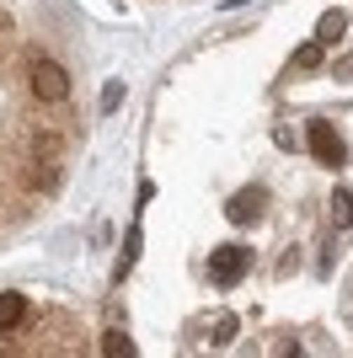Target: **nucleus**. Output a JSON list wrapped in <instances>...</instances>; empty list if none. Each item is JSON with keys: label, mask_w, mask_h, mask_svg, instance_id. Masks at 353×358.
<instances>
[{"label": "nucleus", "mask_w": 353, "mask_h": 358, "mask_svg": "<svg viewBox=\"0 0 353 358\" xmlns=\"http://www.w3.org/2000/svg\"><path fill=\"white\" fill-rule=\"evenodd\" d=\"M235 337V315H220V321H214V348H225Z\"/></svg>", "instance_id": "11"}, {"label": "nucleus", "mask_w": 353, "mask_h": 358, "mask_svg": "<svg viewBox=\"0 0 353 358\" xmlns=\"http://www.w3.org/2000/svg\"><path fill=\"white\" fill-rule=\"evenodd\" d=\"M134 257H139V230H129V241H123V262H118V278L134 268Z\"/></svg>", "instance_id": "10"}, {"label": "nucleus", "mask_w": 353, "mask_h": 358, "mask_svg": "<svg viewBox=\"0 0 353 358\" xmlns=\"http://www.w3.org/2000/svg\"><path fill=\"white\" fill-rule=\"evenodd\" d=\"M118 102H123V80H107V91H102V107H107V113H113Z\"/></svg>", "instance_id": "12"}, {"label": "nucleus", "mask_w": 353, "mask_h": 358, "mask_svg": "<svg viewBox=\"0 0 353 358\" xmlns=\"http://www.w3.org/2000/svg\"><path fill=\"white\" fill-rule=\"evenodd\" d=\"M32 96L38 102H64L70 96V80H64V70L54 59H32Z\"/></svg>", "instance_id": "3"}, {"label": "nucleus", "mask_w": 353, "mask_h": 358, "mask_svg": "<svg viewBox=\"0 0 353 358\" xmlns=\"http://www.w3.org/2000/svg\"><path fill=\"white\" fill-rule=\"evenodd\" d=\"M0 48H11V22L0 16Z\"/></svg>", "instance_id": "13"}, {"label": "nucleus", "mask_w": 353, "mask_h": 358, "mask_svg": "<svg viewBox=\"0 0 353 358\" xmlns=\"http://www.w3.org/2000/svg\"><path fill=\"white\" fill-rule=\"evenodd\" d=\"M27 321V294H0V331H16Z\"/></svg>", "instance_id": "5"}, {"label": "nucleus", "mask_w": 353, "mask_h": 358, "mask_svg": "<svg viewBox=\"0 0 353 358\" xmlns=\"http://www.w3.org/2000/svg\"><path fill=\"white\" fill-rule=\"evenodd\" d=\"M263 187H241V193H235L230 198V209H225V214H230V220L235 224H251V220H257V209H263Z\"/></svg>", "instance_id": "4"}, {"label": "nucleus", "mask_w": 353, "mask_h": 358, "mask_svg": "<svg viewBox=\"0 0 353 358\" xmlns=\"http://www.w3.org/2000/svg\"><path fill=\"white\" fill-rule=\"evenodd\" d=\"M102 353H107V358H129V353H134V337H129V331H118V327H113V331L102 337Z\"/></svg>", "instance_id": "8"}, {"label": "nucleus", "mask_w": 353, "mask_h": 358, "mask_svg": "<svg viewBox=\"0 0 353 358\" xmlns=\"http://www.w3.org/2000/svg\"><path fill=\"white\" fill-rule=\"evenodd\" d=\"M321 48L326 43H300L294 48V64H300V70H316V64H321Z\"/></svg>", "instance_id": "9"}, {"label": "nucleus", "mask_w": 353, "mask_h": 358, "mask_svg": "<svg viewBox=\"0 0 353 358\" xmlns=\"http://www.w3.org/2000/svg\"><path fill=\"white\" fill-rule=\"evenodd\" d=\"M332 224H338V230H348V224H353V193H348V187L332 193Z\"/></svg>", "instance_id": "7"}, {"label": "nucleus", "mask_w": 353, "mask_h": 358, "mask_svg": "<svg viewBox=\"0 0 353 358\" xmlns=\"http://www.w3.org/2000/svg\"><path fill=\"white\" fill-rule=\"evenodd\" d=\"M247 273H251V246H220L209 257V278L214 284H241Z\"/></svg>", "instance_id": "2"}, {"label": "nucleus", "mask_w": 353, "mask_h": 358, "mask_svg": "<svg viewBox=\"0 0 353 358\" xmlns=\"http://www.w3.org/2000/svg\"><path fill=\"white\" fill-rule=\"evenodd\" d=\"M305 145H310V155H316L321 166H348V145H342L338 123L310 118V123H305Z\"/></svg>", "instance_id": "1"}, {"label": "nucleus", "mask_w": 353, "mask_h": 358, "mask_svg": "<svg viewBox=\"0 0 353 358\" xmlns=\"http://www.w3.org/2000/svg\"><path fill=\"white\" fill-rule=\"evenodd\" d=\"M342 32H348V11H321V22H316V43H338Z\"/></svg>", "instance_id": "6"}]
</instances>
